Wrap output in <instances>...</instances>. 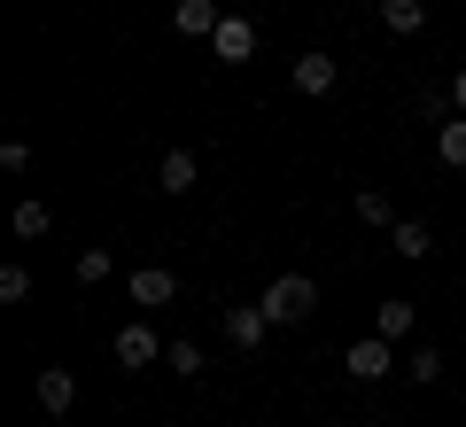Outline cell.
I'll use <instances>...</instances> for the list:
<instances>
[{"label":"cell","instance_id":"obj_1","mask_svg":"<svg viewBox=\"0 0 466 427\" xmlns=\"http://www.w3.org/2000/svg\"><path fill=\"white\" fill-rule=\"evenodd\" d=\"M257 303H265V319H272V327H303V319L319 311V280H303V272H280V280H272V288H265Z\"/></svg>","mask_w":466,"mask_h":427},{"label":"cell","instance_id":"obj_2","mask_svg":"<svg viewBox=\"0 0 466 427\" xmlns=\"http://www.w3.org/2000/svg\"><path fill=\"white\" fill-rule=\"evenodd\" d=\"M116 365H125V373H140V365H156V358H164V342H156V327H140V319H133V327H116Z\"/></svg>","mask_w":466,"mask_h":427},{"label":"cell","instance_id":"obj_3","mask_svg":"<svg viewBox=\"0 0 466 427\" xmlns=\"http://www.w3.org/2000/svg\"><path fill=\"white\" fill-rule=\"evenodd\" d=\"M210 47H218V63H249V55H257V24L249 16H226L210 32Z\"/></svg>","mask_w":466,"mask_h":427},{"label":"cell","instance_id":"obj_4","mask_svg":"<svg viewBox=\"0 0 466 427\" xmlns=\"http://www.w3.org/2000/svg\"><path fill=\"white\" fill-rule=\"evenodd\" d=\"M171 296H179V280H171L164 264H140V272H133V303H140V311H164Z\"/></svg>","mask_w":466,"mask_h":427},{"label":"cell","instance_id":"obj_5","mask_svg":"<svg viewBox=\"0 0 466 427\" xmlns=\"http://www.w3.org/2000/svg\"><path fill=\"white\" fill-rule=\"evenodd\" d=\"M389 350H397L389 334H358V342H350V373H358V381H381L389 373Z\"/></svg>","mask_w":466,"mask_h":427},{"label":"cell","instance_id":"obj_6","mask_svg":"<svg viewBox=\"0 0 466 427\" xmlns=\"http://www.w3.org/2000/svg\"><path fill=\"white\" fill-rule=\"evenodd\" d=\"M272 334V319H265V303H241V311H226V342L233 350H257Z\"/></svg>","mask_w":466,"mask_h":427},{"label":"cell","instance_id":"obj_7","mask_svg":"<svg viewBox=\"0 0 466 427\" xmlns=\"http://www.w3.org/2000/svg\"><path fill=\"white\" fill-rule=\"evenodd\" d=\"M296 94L303 101H327L334 94V55H296Z\"/></svg>","mask_w":466,"mask_h":427},{"label":"cell","instance_id":"obj_8","mask_svg":"<svg viewBox=\"0 0 466 427\" xmlns=\"http://www.w3.org/2000/svg\"><path fill=\"white\" fill-rule=\"evenodd\" d=\"M156 179H164L171 195H187V187L202 179V156H195V148H164V164H156Z\"/></svg>","mask_w":466,"mask_h":427},{"label":"cell","instance_id":"obj_9","mask_svg":"<svg viewBox=\"0 0 466 427\" xmlns=\"http://www.w3.org/2000/svg\"><path fill=\"white\" fill-rule=\"evenodd\" d=\"M171 24H179L187 39H210L226 16H218V0H179V8H171Z\"/></svg>","mask_w":466,"mask_h":427},{"label":"cell","instance_id":"obj_10","mask_svg":"<svg viewBox=\"0 0 466 427\" xmlns=\"http://www.w3.org/2000/svg\"><path fill=\"white\" fill-rule=\"evenodd\" d=\"M39 404H47V412H55V420H63V412H70V404H78V381H70V373H63V365H47V373H39Z\"/></svg>","mask_w":466,"mask_h":427},{"label":"cell","instance_id":"obj_11","mask_svg":"<svg viewBox=\"0 0 466 427\" xmlns=\"http://www.w3.org/2000/svg\"><path fill=\"white\" fill-rule=\"evenodd\" d=\"M381 24H389L397 39H412L420 24H428V0H381Z\"/></svg>","mask_w":466,"mask_h":427},{"label":"cell","instance_id":"obj_12","mask_svg":"<svg viewBox=\"0 0 466 427\" xmlns=\"http://www.w3.org/2000/svg\"><path fill=\"white\" fill-rule=\"evenodd\" d=\"M389 249L420 264V257H428V249H435V233H428V226H412V218H397V226H389Z\"/></svg>","mask_w":466,"mask_h":427},{"label":"cell","instance_id":"obj_13","mask_svg":"<svg viewBox=\"0 0 466 427\" xmlns=\"http://www.w3.org/2000/svg\"><path fill=\"white\" fill-rule=\"evenodd\" d=\"M412 319H420L412 303H404V296H389L381 311H373V334H389V342H404V334H412Z\"/></svg>","mask_w":466,"mask_h":427},{"label":"cell","instance_id":"obj_14","mask_svg":"<svg viewBox=\"0 0 466 427\" xmlns=\"http://www.w3.org/2000/svg\"><path fill=\"white\" fill-rule=\"evenodd\" d=\"M435 156H443L451 171H466V117H443V132H435Z\"/></svg>","mask_w":466,"mask_h":427},{"label":"cell","instance_id":"obj_15","mask_svg":"<svg viewBox=\"0 0 466 427\" xmlns=\"http://www.w3.org/2000/svg\"><path fill=\"white\" fill-rule=\"evenodd\" d=\"M358 218H366V226H381V233H389V226H397V202H389L381 187H358Z\"/></svg>","mask_w":466,"mask_h":427},{"label":"cell","instance_id":"obj_16","mask_svg":"<svg viewBox=\"0 0 466 427\" xmlns=\"http://www.w3.org/2000/svg\"><path fill=\"white\" fill-rule=\"evenodd\" d=\"M47 226H55V210H47L39 195H24V202H16V233H24V241H39Z\"/></svg>","mask_w":466,"mask_h":427},{"label":"cell","instance_id":"obj_17","mask_svg":"<svg viewBox=\"0 0 466 427\" xmlns=\"http://www.w3.org/2000/svg\"><path fill=\"white\" fill-rule=\"evenodd\" d=\"M404 373H412L420 389H428V381H443V350H428V342H420L412 358H404Z\"/></svg>","mask_w":466,"mask_h":427},{"label":"cell","instance_id":"obj_18","mask_svg":"<svg viewBox=\"0 0 466 427\" xmlns=\"http://www.w3.org/2000/svg\"><path fill=\"white\" fill-rule=\"evenodd\" d=\"M32 296V272H24V264H0V303H24Z\"/></svg>","mask_w":466,"mask_h":427},{"label":"cell","instance_id":"obj_19","mask_svg":"<svg viewBox=\"0 0 466 427\" xmlns=\"http://www.w3.org/2000/svg\"><path fill=\"white\" fill-rule=\"evenodd\" d=\"M78 280L101 288V280H109V249H78Z\"/></svg>","mask_w":466,"mask_h":427},{"label":"cell","instance_id":"obj_20","mask_svg":"<svg viewBox=\"0 0 466 427\" xmlns=\"http://www.w3.org/2000/svg\"><path fill=\"white\" fill-rule=\"evenodd\" d=\"M164 358H171V373H187V381H195V373H202V350H195V342H171V350H164Z\"/></svg>","mask_w":466,"mask_h":427},{"label":"cell","instance_id":"obj_21","mask_svg":"<svg viewBox=\"0 0 466 427\" xmlns=\"http://www.w3.org/2000/svg\"><path fill=\"white\" fill-rule=\"evenodd\" d=\"M0 171H32V140H0Z\"/></svg>","mask_w":466,"mask_h":427},{"label":"cell","instance_id":"obj_22","mask_svg":"<svg viewBox=\"0 0 466 427\" xmlns=\"http://www.w3.org/2000/svg\"><path fill=\"white\" fill-rule=\"evenodd\" d=\"M451 101H459V117H466V70H459V78H451Z\"/></svg>","mask_w":466,"mask_h":427}]
</instances>
